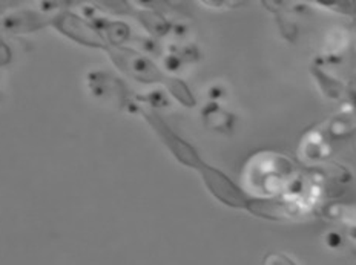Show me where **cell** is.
<instances>
[{"label": "cell", "mask_w": 356, "mask_h": 265, "mask_svg": "<svg viewBox=\"0 0 356 265\" xmlns=\"http://www.w3.org/2000/svg\"><path fill=\"white\" fill-rule=\"evenodd\" d=\"M263 265H296V264L287 255L275 252L266 256Z\"/></svg>", "instance_id": "cell-2"}, {"label": "cell", "mask_w": 356, "mask_h": 265, "mask_svg": "<svg viewBox=\"0 0 356 265\" xmlns=\"http://www.w3.org/2000/svg\"><path fill=\"white\" fill-rule=\"evenodd\" d=\"M111 57L114 58L115 63L120 66L122 69L131 74L132 77L143 80V82L145 80L146 82H154L155 78L157 80L163 78L159 69L155 68L151 62H147L146 58L140 57L138 54L131 53V51L114 49V51H111Z\"/></svg>", "instance_id": "cell-1"}]
</instances>
